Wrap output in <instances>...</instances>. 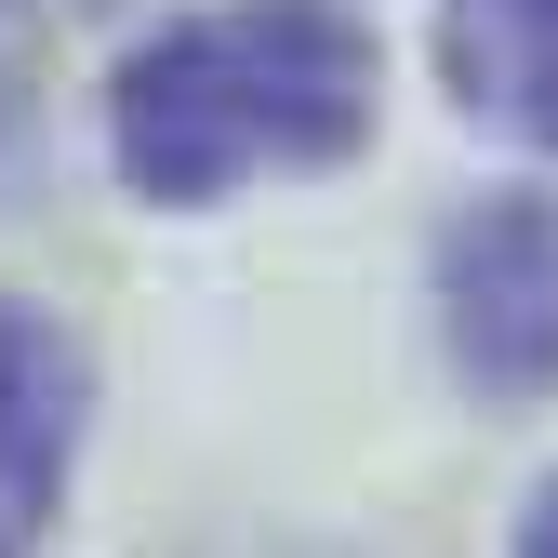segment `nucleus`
<instances>
[{
	"label": "nucleus",
	"mask_w": 558,
	"mask_h": 558,
	"mask_svg": "<svg viewBox=\"0 0 558 558\" xmlns=\"http://www.w3.org/2000/svg\"><path fill=\"white\" fill-rule=\"evenodd\" d=\"M439 81L465 120L558 147V0H439Z\"/></svg>",
	"instance_id": "obj_4"
},
{
	"label": "nucleus",
	"mask_w": 558,
	"mask_h": 558,
	"mask_svg": "<svg viewBox=\"0 0 558 558\" xmlns=\"http://www.w3.org/2000/svg\"><path fill=\"white\" fill-rule=\"evenodd\" d=\"M81 452V345L40 306H0V558H27Z\"/></svg>",
	"instance_id": "obj_3"
},
{
	"label": "nucleus",
	"mask_w": 558,
	"mask_h": 558,
	"mask_svg": "<svg viewBox=\"0 0 558 558\" xmlns=\"http://www.w3.org/2000/svg\"><path fill=\"white\" fill-rule=\"evenodd\" d=\"M519 558H558V493H545V506L519 519Z\"/></svg>",
	"instance_id": "obj_5"
},
{
	"label": "nucleus",
	"mask_w": 558,
	"mask_h": 558,
	"mask_svg": "<svg viewBox=\"0 0 558 558\" xmlns=\"http://www.w3.org/2000/svg\"><path fill=\"white\" fill-rule=\"evenodd\" d=\"M439 319L478 386H558V199H478L439 253Z\"/></svg>",
	"instance_id": "obj_2"
},
{
	"label": "nucleus",
	"mask_w": 558,
	"mask_h": 558,
	"mask_svg": "<svg viewBox=\"0 0 558 558\" xmlns=\"http://www.w3.org/2000/svg\"><path fill=\"white\" fill-rule=\"evenodd\" d=\"M373 133V27L332 0L186 14L107 81V147L147 199H227L253 173H319Z\"/></svg>",
	"instance_id": "obj_1"
}]
</instances>
